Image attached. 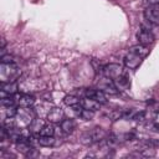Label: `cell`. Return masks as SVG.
Masks as SVG:
<instances>
[{
	"label": "cell",
	"instance_id": "obj_11",
	"mask_svg": "<svg viewBox=\"0 0 159 159\" xmlns=\"http://www.w3.org/2000/svg\"><path fill=\"white\" fill-rule=\"evenodd\" d=\"M16 102L21 107H31L35 103V98H34V96H31L29 93H21V94L17 96Z\"/></svg>",
	"mask_w": 159,
	"mask_h": 159
},
{
	"label": "cell",
	"instance_id": "obj_14",
	"mask_svg": "<svg viewBox=\"0 0 159 159\" xmlns=\"http://www.w3.org/2000/svg\"><path fill=\"white\" fill-rule=\"evenodd\" d=\"M129 51L133 52V53H135V55H138V56H140L142 58L147 57L148 53H149L148 46H144V45H142V43H138V45H135V46H132V47L129 48Z\"/></svg>",
	"mask_w": 159,
	"mask_h": 159
},
{
	"label": "cell",
	"instance_id": "obj_20",
	"mask_svg": "<svg viewBox=\"0 0 159 159\" xmlns=\"http://www.w3.org/2000/svg\"><path fill=\"white\" fill-rule=\"evenodd\" d=\"M43 127V123H42V120L41 119H34V122L30 124V128H31V133H40V130H41V128Z\"/></svg>",
	"mask_w": 159,
	"mask_h": 159
},
{
	"label": "cell",
	"instance_id": "obj_10",
	"mask_svg": "<svg viewBox=\"0 0 159 159\" xmlns=\"http://www.w3.org/2000/svg\"><path fill=\"white\" fill-rule=\"evenodd\" d=\"M17 92V83L15 81L10 82H1V97L7 94H15Z\"/></svg>",
	"mask_w": 159,
	"mask_h": 159
},
{
	"label": "cell",
	"instance_id": "obj_17",
	"mask_svg": "<svg viewBox=\"0 0 159 159\" xmlns=\"http://www.w3.org/2000/svg\"><path fill=\"white\" fill-rule=\"evenodd\" d=\"M39 134H41V135H53L55 134V127H53V123H46V124H43V127L41 128V130H40V133Z\"/></svg>",
	"mask_w": 159,
	"mask_h": 159
},
{
	"label": "cell",
	"instance_id": "obj_21",
	"mask_svg": "<svg viewBox=\"0 0 159 159\" xmlns=\"http://www.w3.org/2000/svg\"><path fill=\"white\" fill-rule=\"evenodd\" d=\"M83 120H91L93 117H94V111H91V109H87V108H83L80 114H78Z\"/></svg>",
	"mask_w": 159,
	"mask_h": 159
},
{
	"label": "cell",
	"instance_id": "obj_22",
	"mask_svg": "<svg viewBox=\"0 0 159 159\" xmlns=\"http://www.w3.org/2000/svg\"><path fill=\"white\" fill-rule=\"evenodd\" d=\"M1 63H15V57L10 53L1 56Z\"/></svg>",
	"mask_w": 159,
	"mask_h": 159
},
{
	"label": "cell",
	"instance_id": "obj_9",
	"mask_svg": "<svg viewBox=\"0 0 159 159\" xmlns=\"http://www.w3.org/2000/svg\"><path fill=\"white\" fill-rule=\"evenodd\" d=\"M113 81H114V84H116L118 91H127L130 87V80H129V77L127 76L125 72L123 75H120L119 77H117L116 80H113Z\"/></svg>",
	"mask_w": 159,
	"mask_h": 159
},
{
	"label": "cell",
	"instance_id": "obj_2",
	"mask_svg": "<svg viewBox=\"0 0 159 159\" xmlns=\"http://www.w3.org/2000/svg\"><path fill=\"white\" fill-rule=\"evenodd\" d=\"M102 73H103L104 77H108L111 80H116L117 77H119L120 75L124 73V70L118 63H109V65H106L102 68Z\"/></svg>",
	"mask_w": 159,
	"mask_h": 159
},
{
	"label": "cell",
	"instance_id": "obj_16",
	"mask_svg": "<svg viewBox=\"0 0 159 159\" xmlns=\"http://www.w3.org/2000/svg\"><path fill=\"white\" fill-rule=\"evenodd\" d=\"M37 143L42 147H52L55 144V138L53 135H37Z\"/></svg>",
	"mask_w": 159,
	"mask_h": 159
},
{
	"label": "cell",
	"instance_id": "obj_13",
	"mask_svg": "<svg viewBox=\"0 0 159 159\" xmlns=\"http://www.w3.org/2000/svg\"><path fill=\"white\" fill-rule=\"evenodd\" d=\"M89 134H91V137H92V139H93L94 143L96 142H102V140H104L108 137V133L103 128H99V127L89 130Z\"/></svg>",
	"mask_w": 159,
	"mask_h": 159
},
{
	"label": "cell",
	"instance_id": "obj_3",
	"mask_svg": "<svg viewBox=\"0 0 159 159\" xmlns=\"http://www.w3.org/2000/svg\"><path fill=\"white\" fill-rule=\"evenodd\" d=\"M144 19L155 26H159V6H148L144 10Z\"/></svg>",
	"mask_w": 159,
	"mask_h": 159
},
{
	"label": "cell",
	"instance_id": "obj_7",
	"mask_svg": "<svg viewBox=\"0 0 159 159\" xmlns=\"http://www.w3.org/2000/svg\"><path fill=\"white\" fill-rule=\"evenodd\" d=\"M47 120L50 122V123H61L63 119H65V112H63V109L62 108H60V107H53L52 109H50L48 111V113H47Z\"/></svg>",
	"mask_w": 159,
	"mask_h": 159
},
{
	"label": "cell",
	"instance_id": "obj_8",
	"mask_svg": "<svg viewBox=\"0 0 159 159\" xmlns=\"http://www.w3.org/2000/svg\"><path fill=\"white\" fill-rule=\"evenodd\" d=\"M84 97H89V98H94L96 101H98L101 104H104L107 103V97H106V93L101 89H93V88H88V89H84Z\"/></svg>",
	"mask_w": 159,
	"mask_h": 159
},
{
	"label": "cell",
	"instance_id": "obj_4",
	"mask_svg": "<svg viewBox=\"0 0 159 159\" xmlns=\"http://www.w3.org/2000/svg\"><path fill=\"white\" fill-rule=\"evenodd\" d=\"M98 89L103 91L104 93L107 94H117L119 91L117 89L116 84H114V81L108 78V77H104L99 83H98Z\"/></svg>",
	"mask_w": 159,
	"mask_h": 159
},
{
	"label": "cell",
	"instance_id": "obj_24",
	"mask_svg": "<svg viewBox=\"0 0 159 159\" xmlns=\"http://www.w3.org/2000/svg\"><path fill=\"white\" fill-rule=\"evenodd\" d=\"M150 6H159V0H147Z\"/></svg>",
	"mask_w": 159,
	"mask_h": 159
},
{
	"label": "cell",
	"instance_id": "obj_19",
	"mask_svg": "<svg viewBox=\"0 0 159 159\" xmlns=\"http://www.w3.org/2000/svg\"><path fill=\"white\" fill-rule=\"evenodd\" d=\"M17 112H19V109L16 108L15 104L6 106L5 107V116H6V118H14V117H16Z\"/></svg>",
	"mask_w": 159,
	"mask_h": 159
},
{
	"label": "cell",
	"instance_id": "obj_1",
	"mask_svg": "<svg viewBox=\"0 0 159 159\" xmlns=\"http://www.w3.org/2000/svg\"><path fill=\"white\" fill-rule=\"evenodd\" d=\"M19 72L20 71L15 63H1V70H0L1 82L15 81V78L19 76Z\"/></svg>",
	"mask_w": 159,
	"mask_h": 159
},
{
	"label": "cell",
	"instance_id": "obj_12",
	"mask_svg": "<svg viewBox=\"0 0 159 159\" xmlns=\"http://www.w3.org/2000/svg\"><path fill=\"white\" fill-rule=\"evenodd\" d=\"M81 104L83 108H87V109H91V111H98L99 107H101V103L98 101H96L94 98H89V97H84L82 101H81Z\"/></svg>",
	"mask_w": 159,
	"mask_h": 159
},
{
	"label": "cell",
	"instance_id": "obj_15",
	"mask_svg": "<svg viewBox=\"0 0 159 159\" xmlns=\"http://www.w3.org/2000/svg\"><path fill=\"white\" fill-rule=\"evenodd\" d=\"M75 128H76V123H75L73 119L67 118V119H63V120L61 122V130H62L65 134H71V133L75 130Z\"/></svg>",
	"mask_w": 159,
	"mask_h": 159
},
{
	"label": "cell",
	"instance_id": "obj_6",
	"mask_svg": "<svg viewBox=\"0 0 159 159\" xmlns=\"http://www.w3.org/2000/svg\"><path fill=\"white\" fill-rule=\"evenodd\" d=\"M142 57L140 56H138V55H135V53H133V52H128L125 56H124V60H123V62H124V66L127 67V68H129V70H135L140 63H142Z\"/></svg>",
	"mask_w": 159,
	"mask_h": 159
},
{
	"label": "cell",
	"instance_id": "obj_5",
	"mask_svg": "<svg viewBox=\"0 0 159 159\" xmlns=\"http://www.w3.org/2000/svg\"><path fill=\"white\" fill-rule=\"evenodd\" d=\"M137 37H138L139 43H142V45H144V46H149V45H152V43L154 42V40H155L153 32H152L150 30H148V29H144V27L140 29V30L138 31Z\"/></svg>",
	"mask_w": 159,
	"mask_h": 159
},
{
	"label": "cell",
	"instance_id": "obj_23",
	"mask_svg": "<svg viewBox=\"0 0 159 159\" xmlns=\"http://www.w3.org/2000/svg\"><path fill=\"white\" fill-rule=\"evenodd\" d=\"M144 118H145V112H135L132 119H134V120H143Z\"/></svg>",
	"mask_w": 159,
	"mask_h": 159
},
{
	"label": "cell",
	"instance_id": "obj_18",
	"mask_svg": "<svg viewBox=\"0 0 159 159\" xmlns=\"http://www.w3.org/2000/svg\"><path fill=\"white\" fill-rule=\"evenodd\" d=\"M63 102H65V104H67V106H70V107H72V106H76V104L81 103L80 98H78L77 96H73V94H70V96H65V98H63Z\"/></svg>",
	"mask_w": 159,
	"mask_h": 159
}]
</instances>
